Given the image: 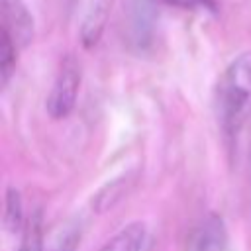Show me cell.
<instances>
[{
    "instance_id": "obj_1",
    "label": "cell",
    "mask_w": 251,
    "mask_h": 251,
    "mask_svg": "<svg viewBox=\"0 0 251 251\" xmlns=\"http://www.w3.org/2000/svg\"><path fill=\"white\" fill-rule=\"evenodd\" d=\"M218 116L229 137L251 118V51L237 55L224 71L218 82Z\"/></svg>"
},
{
    "instance_id": "obj_2",
    "label": "cell",
    "mask_w": 251,
    "mask_h": 251,
    "mask_svg": "<svg viewBox=\"0 0 251 251\" xmlns=\"http://www.w3.org/2000/svg\"><path fill=\"white\" fill-rule=\"evenodd\" d=\"M80 78H82V71H80L78 59L71 53L65 55L61 59L59 71L55 75L53 86H51L47 102H45L47 114L53 120H63L75 110L76 96L80 90Z\"/></svg>"
},
{
    "instance_id": "obj_3",
    "label": "cell",
    "mask_w": 251,
    "mask_h": 251,
    "mask_svg": "<svg viewBox=\"0 0 251 251\" xmlns=\"http://www.w3.org/2000/svg\"><path fill=\"white\" fill-rule=\"evenodd\" d=\"M2 29H6L18 47H27L33 41V16L24 0H0Z\"/></svg>"
},
{
    "instance_id": "obj_4",
    "label": "cell",
    "mask_w": 251,
    "mask_h": 251,
    "mask_svg": "<svg viewBox=\"0 0 251 251\" xmlns=\"http://www.w3.org/2000/svg\"><path fill=\"white\" fill-rule=\"evenodd\" d=\"M227 227L220 214H208L190 233L186 251H227Z\"/></svg>"
},
{
    "instance_id": "obj_5",
    "label": "cell",
    "mask_w": 251,
    "mask_h": 251,
    "mask_svg": "<svg viewBox=\"0 0 251 251\" xmlns=\"http://www.w3.org/2000/svg\"><path fill=\"white\" fill-rule=\"evenodd\" d=\"M110 10H112V0H90L88 8L84 12L82 24H80V31H78L80 43L86 49H92L94 45H98L104 29H106Z\"/></svg>"
},
{
    "instance_id": "obj_6",
    "label": "cell",
    "mask_w": 251,
    "mask_h": 251,
    "mask_svg": "<svg viewBox=\"0 0 251 251\" xmlns=\"http://www.w3.org/2000/svg\"><path fill=\"white\" fill-rule=\"evenodd\" d=\"M129 27L133 41L143 47L151 41L155 27V4L153 0H131L129 4Z\"/></svg>"
},
{
    "instance_id": "obj_7",
    "label": "cell",
    "mask_w": 251,
    "mask_h": 251,
    "mask_svg": "<svg viewBox=\"0 0 251 251\" xmlns=\"http://www.w3.org/2000/svg\"><path fill=\"white\" fill-rule=\"evenodd\" d=\"M147 227L143 222H131L114 233L98 251H141L145 245Z\"/></svg>"
},
{
    "instance_id": "obj_8",
    "label": "cell",
    "mask_w": 251,
    "mask_h": 251,
    "mask_svg": "<svg viewBox=\"0 0 251 251\" xmlns=\"http://www.w3.org/2000/svg\"><path fill=\"white\" fill-rule=\"evenodd\" d=\"M0 76H2V86L8 84L14 69H16V43L12 41L10 33L6 29L0 31Z\"/></svg>"
},
{
    "instance_id": "obj_9",
    "label": "cell",
    "mask_w": 251,
    "mask_h": 251,
    "mask_svg": "<svg viewBox=\"0 0 251 251\" xmlns=\"http://www.w3.org/2000/svg\"><path fill=\"white\" fill-rule=\"evenodd\" d=\"M4 224H6V227L12 233L18 231V229H22V226H24V206H22L20 192L16 188H8V192H6Z\"/></svg>"
},
{
    "instance_id": "obj_10",
    "label": "cell",
    "mask_w": 251,
    "mask_h": 251,
    "mask_svg": "<svg viewBox=\"0 0 251 251\" xmlns=\"http://www.w3.org/2000/svg\"><path fill=\"white\" fill-rule=\"evenodd\" d=\"M18 251H43V229L37 214L31 216V220L25 224Z\"/></svg>"
},
{
    "instance_id": "obj_11",
    "label": "cell",
    "mask_w": 251,
    "mask_h": 251,
    "mask_svg": "<svg viewBox=\"0 0 251 251\" xmlns=\"http://www.w3.org/2000/svg\"><path fill=\"white\" fill-rule=\"evenodd\" d=\"M78 239H80V229H76V226H67L57 233L49 251H75Z\"/></svg>"
},
{
    "instance_id": "obj_12",
    "label": "cell",
    "mask_w": 251,
    "mask_h": 251,
    "mask_svg": "<svg viewBox=\"0 0 251 251\" xmlns=\"http://www.w3.org/2000/svg\"><path fill=\"white\" fill-rule=\"evenodd\" d=\"M180 10H210L216 12V0H161Z\"/></svg>"
},
{
    "instance_id": "obj_13",
    "label": "cell",
    "mask_w": 251,
    "mask_h": 251,
    "mask_svg": "<svg viewBox=\"0 0 251 251\" xmlns=\"http://www.w3.org/2000/svg\"><path fill=\"white\" fill-rule=\"evenodd\" d=\"M249 208H251V182H249Z\"/></svg>"
}]
</instances>
